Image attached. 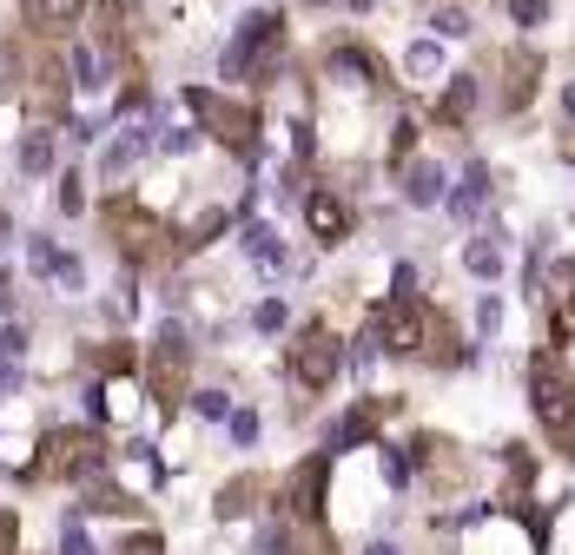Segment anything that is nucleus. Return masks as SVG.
Wrapping results in <instances>:
<instances>
[{
	"label": "nucleus",
	"instance_id": "1",
	"mask_svg": "<svg viewBox=\"0 0 575 555\" xmlns=\"http://www.w3.org/2000/svg\"><path fill=\"white\" fill-rule=\"evenodd\" d=\"M529 390H536V417L562 456H575V377L555 357H529Z\"/></svg>",
	"mask_w": 575,
	"mask_h": 555
},
{
	"label": "nucleus",
	"instance_id": "2",
	"mask_svg": "<svg viewBox=\"0 0 575 555\" xmlns=\"http://www.w3.org/2000/svg\"><path fill=\"white\" fill-rule=\"evenodd\" d=\"M100 469H107V443L93 430H53L27 476H40V483H79V476H100Z\"/></svg>",
	"mask_w": 575,
	"mask_h": 555
},
{
	"label": "nucleus",
	"instance_id": "3",
	"mask_svg": "<svg viewBox=\"0 0 575 555\" xmlns=\"http://www.w3.org/2000/svg\"><path fill=\"white\" fill-rule=\"evenodd\" d=\"M186 106H192V113H199L232 152H252V146H259V119H252V106H238V100H225V93H199V87L186 93Z\"/></svg>",
	"mask_w": 575,
	"mask_h": 555
},
{
	"label": "nucleus",
	"instance_id": "4",
	"mask_svg": "<svg viewBox=\"0 0 575 555\" xmlns=\"http://www.w3.org/2000/svg\"><path fill=\"white\" fill-rule=\"evenodd\" d=\"M186 331L179 325H166V331H159V344L146 351V383L159 390V396H166V404H173V396H186Z\"/></svg>",
	"mask_w": 575,
	"mask_h": 555
},
{
	"label": "nucleus",
	"instance_id": "5",
	"mask_svg": "<svg viewBox=\"0 0 575 555\" xmlns=\"http://www.w3.org/2000/svg\"><path fill=\"white\" fill-rule=\"evenodd\" d=\"M291 370H298V383H304V396H317L324 383L338 377V338L324 331V325H311L304 338H298V351H291Z\"/></svg>",
	"mask_w": 575,
	"mask_h": 555
},
{
	"label": "nucleus",
	"instance_id": "6",
	"mask_svg": "<svg viewBox=\"0 0 575 555\" xmlns=\"http://www.w3.org/2000/svg\"><path fill=\"white\" fill-rule=\"evenodd\" d=\"M304 225H311L317 245H338V238L351 231V212H345L332 192H311V199H304Z\"/></svg>",
	"mask_w": 575,
	"mask_h": 555
},
{
	"label": "nucleus",
	"instance_id": "7",
	"mask_svg": "<svg viewBox=\"0 0 575 555\" xmlns=\"http://www.w3.org/2000/svg\"><path fill=\"white\" fill-rule=\"evenodd\" d=\"M146 146H152V133H146V126H126V139H113V146L100 152V179H120V173H133Z\"/></svg>",
	"mask_w": 575,
	"mask_h": 555
},
{
	"label": "nucleus",
	"instance_id": "8",
	"mask_svg": "<svg viewBox=\"0 0 575 555\" xmlns=\"http://www.w3.org/2000/svg\"><path fill=\"white\" fill-rule=\"evenodd\" d=\"M536 100V53H510V87H503V106H529Z\"/></svg>",
	"mask_w": 575,
	"mask_h": 555
},
{
	"label": "nucleus",
	"instance_id": "9",
	"mask_svg": "<svg viewBox=\"0 0 575 555\" xmlns=\"http://www.w3.org/2000/svg\"><path fill=\"white\" fill-rule=\"evenodd\" d=\"M403 192H410V205H437L443 199V173L430 166V159H417V166L403 173Z\"/></svg>",
	"mask_w": 575,
	"mask_h": 555
},
{
	"label": "nucleus",
	"instance_id": "10",
	"mask_svg": "<svg viewBox=\"0 0 575 555\" xmlns=\"http://www.w3.org/2000/svg\"><path fill=\"white\" fill-rule=\"evenodd\" d=\"M483 199H489V173H483V166H463V186H457V199H450V205H457V218H476V212H483Z\"/></svg>",
	"mask_w": 575,
	"mask_h": 555
},
{
	"label": "nucleus",
	"instance_id": "11",
	"mask_svg": "<svg viewBox=\"0 0 575 555\" xmlns=\"http://www.w3.org/2000/svg\"><path fill=\"white\" fill-rule=\"evenodd\" d=\"M245 252H252L265 272H278V265H285V245H278V231H272V225H252V231H245Z\"/></svg>",
	"mask_w": 575,
	"mask_h": 555
},
{
	"label": "nucleus",
	"instance_id": "12",
	"mask_svg": "<svg viewBox=\"0 0 575 555\" xmlns=\"http://www.w3.org/2000/svg\"><path fill=\"white\" fill-rule=\"evenodd\" d=\"M470 106H476V79H470V73H457V87L443 93V106H437V113H443V126H457V119H470Z\"/></svg>",
	"mask_w": 575,
	"mask_h": 555
},
{
	"label": "nucleus",
	"instance_id": "13",
	"mask_svg": "<svg viewBox=\"0 0 575 555\" xmlns=\"http://www.w3.org/2000/svg\"><path fill=\"white\" fill-rule=\"evenodd\" d=\"M27 8H34V21H40V27H73L87 0H27Z\"/></svg>",
	"mask_w": 575,
	"mask_h": 555
},
{
	"label": "nucleus",
	"instance_id": "14",
	"mask_svg": "<svg viewBox=\"0 0 575 555\" xmlns=\"http://www.w3.org/2000/svg\"><path fill=\"white\" fill-rule=\"evenodd\" d=\"M47 166H53V139L34 126V133L21 139V173H47Z\"/></svg>",
	"mask_w": 575,
	"mask_h": 555
},
{
	"label": "nucleus",
	"instance_id": "15",
	"mask_svg": "<svg viewBox=\"0 0 575 555\" xmlns=\"http://www.w3.org/2000/svg\"><path fill=\"white\" fill-rule=\"evenodd\" d=\"M463 265H470L476 278H497V272H503V252H497V245H470V252H463Z\"/></svg>",
	"mask_w": 575,
	"mask_h": 555
},
{
	"label": "nucleus",
	"instance_id": "16",
	"mask_svg": "<svg viewBox=\"0 0 575 555\" xmlns=\"http://www.w3.org/2000/svg\"><path fill=\"white\" fill-rule=\"evenodd\" d=\"M252 503H259V483H232V490L218 496V516H245Z\"/></svg>",
	"mask_w": 575,
	"mask_h": 555
},
{
	"label": "nucleus",
	"instance_id": "17",
	"mask_svg": "<svg viewBox=\"0 0 575 555\" xmlns=\"http://www.w3.org/2000/svg\"><path fill=\"white\" fill-rule=\"evenodd\" d=\"M549 338H555V344H568V338H575V291L549 311Z\"/></svg>",
	"mask_w": 575,
	"mask_h": 555
},
{
	"label": "nucleus",
	"instance_id": "18",
	"mask_svg": "<svg viewBox=\"0 0 575 555\" xmlns=\"http://www.w3.org/2000/svg\"><path fill=\"white\" fill-rule=\"evenodd\" d=\"M60 555H93V535L79 516H66V535H60Z\"/></svg>",
	"mask_w": 575,
	"mask_h": 555
},
{
	"label": "nucleus",
	"instance_id": "19",
	"mask_svg": "<svg viewBox=\"0 0 575 555\" xmlns=\"http://www.w3.org/2000/svg\"><path fill=\"white\" fill-rule=\"evenodd\" d=\"M192 411H199V417H212V424H218V417H232L225 390H192Z\"/></svg>",
	"mask_w": 575,
	"mask_h": 555
},
{
	"label": "nucleus",
	"instance_id": "20",
	"mask_svg": "<svg viewBox=\"0 0 575 555\" xmlns=\"http://www.w3.org/2000/svg\"><path fill=\"white\" fill-rule=\"evenodd\" d=\"M403 66H410V73H437V47H430V40H417V47L403 53Z\"/></svg>",
	"mask_w": 575,
	"mask_h": 555
},
{
	"label": "nucleus",
	"instance_id": "21",
	"mask_svg": "<svg viewBox=\"0 0 575 555\" xmlns=\"http://www.w3.org/2000/svg\"><path fill=\"white\" fill-rule=\"evenodd\" d=\"M497 325H503V298H483V304H476V331L489 338V331H497Z\"/></svg>",
	"mask_w": 575,
	"mask_h": 555
},
{
	"label": "nucleus",
	"instance_id": "22",
	"mask_svg": "<svg viewBox=\"0 0 575 555\" xmlns=\"http://www.w3.org/2000/svg\"><path fill=\"white\" fill-rule=\"evenodd\" d=\"M437 34H443V40H463V34H470V14L443 8V14H437Z\"/></svg>",
	"mask_w": 575,
	"mask_h": 555
},
{
	"label": "nucleus",
	"instance_id": "23",
	"mask_svg": "<svg viewBox=\"0 0 575 555\" xmlns=\"http://www.w3.org/2000/svg\"><path fill=\"white\" fill-rule=\"evenodd\" d=\"M510 14H516V21H523V27H536V21H542V14H549V0H510Z\"/></svg>",
	"mask_w": 575,
	"mask_h": 555
},
{
	"label": "nucleus",
	"instance_id": "24",
	"mask_svg": "<svg viewBox=\"0 0 575 555\" xmlns=\"http://www.w3.org/2000/svg\"><path fill=\"white\" fill-rule=\"evenodd\" d=\"M79 186H87V179H60V205L66 212H87V192H79Z\"/></svg>",
	"mask_w": 575,
	"mask_h": 555
},
{
	"label": "nucleus",
	"instance_id": "25",
	"mask_svg": "<svg viewBox=\"0 0 575 555\" xmlns=\"http://www.w3.org/2000/svg\"><path fill=\"white\" fill-rule=\"evenodd\" d=\"M384 483H397V490H403V483H410V463H403V456H397V450H384Z\"/></svg>",
	"mask_w": 575,
	"mask_h": 555
},
{
	"label": "nucleus",
	"instance_id": "26",
	"mask_svg": "<svg viewBox=\"0 0 575 555\" xmlns=\"http://www.w3.org/2000/svg\"><path fill=\"white\" fill-rule=\"evenodd\" d=\"M14 542H21V529H14V509L0 503V555H14Z\"/></svg>",
	"mask_w": 575,
	"mask_h": 555
},
{
	"label": "nucleus",
	"instance_id": "27",
	"mask_svg": "<svg viewBox=\"0 0 575 555\" xmlns=\"http://www.w3.org/2000/svg\"><path fill=\"white\" fill-rule=\"evenodd\" d=\"M232 437H238V443H259V417L238 411V417H232Z\"/></svg>",
	"mask_w": 575,
	"mask_h": 555
},
{
	"label": "nucleus",
	"instance_id": "28",
	"mask_svg": "<svg viewBox=\"0 0 575 555\" xmlns=\"http://www.w3.org/2000/svg\"><path fill=\"white\" fill-rule=\"evenodd\" d=\"M252 325H259V331H278V325H285V304H259Z\"/></svg>",
	"mask_w": 575,
	"mask_h": 555
},
{
	"label": "nucleus",
	"instance_id": "29",
	"mask_svg": "<svg viewBox=\"0 0 575 555\" xmlns=\"http://www.w3.org/2000/svg\"><path fill=\"white\" fill-rule=\"evenodd\" d=\"M126 555H166V542H159V535H133Z\"/></svg>",
	"mask_w": 575,
	"mask_h": 555
},
{
	"label": "nucleus",
	"instance_id": "30",
	"mask_svg": "<svg viewBox=\"0 0 575 555\" xmlns=\"http://www.w3.org/2000/svg\"><path fill=\"white\" fill-rule=\"evenodd\" d=\"M562 119H575V79L562 87Z\"/></svg>",
	"mask_w": 575,
	"mask_h": 555
},
{
	"label": "nucleus",
	"instance_id": "31",
	"mask_svg": "<svg viewBox=\"0 0 575 555\" xmlns=\"http://www.w3.org/2000/svg\"><path fill=\"white\" fill-rule=\"evenodd\" d=\"M364 555H397V548H390V542H371V548H364Z\"/></svg>",
	"mask_w": 575,
	"mask_h": 555
}]
</instances>
